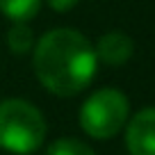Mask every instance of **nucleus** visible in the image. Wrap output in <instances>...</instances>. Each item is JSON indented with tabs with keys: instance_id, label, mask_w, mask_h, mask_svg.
I'll list each match as a JSON object with an SVG mask.
<instances>
[{
	"instance_id": "9",
	"label": "nucleus",
	"mask_w": 155,
	"mask_h": 155,
	"mask_svg": "<svg viewBox=\"0 0 155 155\" xmlns=\"http://www.w3.org/2000/svg\"><path fill=\"white\" fill-rule=\"evenodd\" d=\"M48 2V7L53 12H57V14H64V12H68L71 7H75L78 0H46Z\"/></svg>"
},
{
	"instance_id": "1",
	"label": "nucleus",
	"mask_w": 155,
	"mask_h": 155,
	"mask_svg": "<svg viewBox=\"0 0 155 155\" xmlns=\"http://www.w3.org/2000/svg\"><path fill=\"white\" fill-rule=\"evenodd\" d=\"M32 64L39 82L55 96H75L96 75L98 57L94 44L73 28L46 32L32 48Z\"/></svg>"
},
{
	"instance_id": "4",
	"label": "nucleus",
	"mask_w": 155,
	"mask_h": 155,
	"mask_svg": "<svg viewBox=\"0 0 155 155\" xmlns=\"http://www.w3.org/2000/svg\"><path fill=\"white\" fill-rule=\"evenodd\" d=\"M126 146L130 155H155V107H144L130 119Z\"/></svg>"
},
{
	"instance_id": "2",
	"label": "nucleus",
	"mask_w": 155,
	"mask_h": 155,
	"mask_svg": "<svg viewBox=\"0 0 155 155\" xmlns=\"http://www.w3.org/2000/svg\"><path fill=\"white\" fill-rule=\"evenodd\" d=\"M44 114L28 101L7 98L0 103V148L30 155L46 139Z\"/></svg>"
},
{
	"instance_id": "5",
	"label": "nucleus",
	"mask_w": 155,
	"mask_h": 155,
	"mask_svg": "<svg viewBox=\"0 0 155 155\" xmlns=\"http://www.w3.org/2000/svg\"><path fill=\"white\" fill-rule=\"evenodd\" d=\"M94 50H96L98 62L107 66H123L135 53V41L121 30H110L98 39Z\"/></svg>"
},
{
	"instance_id": "6",
	"label": "nucleus",
	"mask_w": 155,
	"mask_h": 155,
	"mask_svg": "<svg viewBox=\"0 0 155 155\" xmlns=\"http://www.w3.org/2000/svg\"><path fill=\"white\" fill-rule=\"evenodd\" d=\"M41 9V0H0V12L14 23H28Z\"/></svg>"
},
{
	"instance_id": "8",
	"label": "nucleus",
	"mask_w": 155,
	"mask_h": 155,
	"mask_svg": "<svg viewBox=\"0 0 155 155\" xmlns=\"http://www.w3.org/2000/svg\"><path fill=\"white\" fill-rule=\"evenodd\" d=\"M46 155H96V153L89 144L75 139V137H62L48 146Z\"/></svg>"
},
{
	"instance_id": "3",
	"label": "nucleus",
	"mask_w": 155,
	"mask_h": 155,
	"mask_svg": "<svg viewBox=\"0 0 155 155\" xmlns=\"http://www.w3.org/2000/svg\"><path fill=\"white\" fill-rule=\"evenodd\" d=\"M130 103L119 89H98L80 107V126L94 139H110L119 135L128 121Z\"/></svg>"
},
{
	"instance_id": "7",
	"label": "nucleus",
	"mask_w": 155,
	"mask_h": 155,
	"mask_svg": "<svg viewBox=\"0 0 155 155\" xmlns=\"http://www.w3.org/2000/svg\"><path fill=\"white\" fill-rule=\"evenodd\" d=\"M7 46L14 55H28L34 48V34L25 23H16L7 32Z\"/></svg>"
}]
</instances>
